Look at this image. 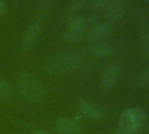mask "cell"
Masks as SVG:
<instances>
[{
	"label": "cell",
	"mask_w": 149,
	"mask_h": 134,
	"mask_svg": "<svg viewBox=\"0 0 149 134\" xmlns=\"http://www.w3.org/2000/svg\"><path fill=\"white\" fill-rule=\"evenodd\" d=\"M41 31L42 26L39 21H33L26 27L21 40V45L24 50H30L36 44Z\"/></svg>",
	"instance_id": "4"
},
{
	"label": "cell",
	"mask_w": 149,
	"mask_h": 134,
	"mask_svg": "<svg viewBox=\"0 0 149 134\" xmlns=\"http://www.w3.org/2000/svg\"><path fill=\"white\" fill-rule=\"evenodd\" d=\"M32 134H51V133L45 130H37V131H33Z\"/></svg>",
	"instance_id": "19"
},
{
	"label": "cell",
	"mask_w": 149,
	"mask_h": 134,
	"mask_svg": "<svg viewBox=\"0 0 149 134\" xmlns=\"http://www.w3.org/2000/svg\"><path fill=\"white\" fill-rule=\"evenodd\" d=\"M82 57L76 51H63L54 54L45 65L46 71L53 76H61L78 69L82 66Z\"/></svg>",
	"instance_id": "1"
},
{
	"label": "cell",
	"mask_w": 149,
	"mask_h": 134,
	"mask_svg": "<svg viewBox=\"0 0 149 134\" xmlns=\"http://www.w3.org/2000/svg\"><path fill=\"white\" fill-rule=\"evenodd\" d=\"M89 0H73L72 2H70L66 9L65 12L67 14L73 16V15H76L77 12H78L79 11H81L88 3Z\"/></svg>",
	"instance_id": "12"
},
{
	"label": "cell",
	"mask_w": 149,
	"mask_h": 134,
	"mask_svg": "<svg viewBox=\"0 0 149 134\" xmlns=\"http://www.w3.org/2000/svg\"><path fill=\"white\" fill-rule=\"evenodd\" d=\"M141 47L144 56L147 60H149V34L148 33L143 36L141 40Z\"/></svg>",
	"instance_id": "16"
},
{
	"label": "cell",
	"mask_w": 149,
	"mask_h": 134,
	"mask_svg": "<svg viewBox=\"0 0 149 134\" xmlns=\"http://www.w3.org/2000/svg\"><path fill=\"white\" fill-rule=\"evenodd\" d=\"M112 31V27L109 23H100L94 26L85 35L86 40L89 42H97L108 35Z\"/></svg>",
	"instance_id": "7"
},
{
	"label": "cell",
	"mask_w": 149,
	"mask_h": 134,
	"mask_svg": "<svg viewBox=\"0 0 149 134\" xmlns=\"http://www.w3.org/2000/svg\"><path fill=\"white\" fill-rule=\"evenodd\" d=\"M8 11V6L5 0H0V16L5 15Z\"/></svg>",
	"instance_id": "17"
},
{
	"label": "cell",
	"mask_w": 149,
	"mask_h": 134,
	"mask_svg": "<svg viewBox=\"0 0 149 134\" xmlns=\"http://www.w3.org/2000/svg\"><path fill=\"white\" fill-rule=\"evenodd\" d=\"M145 77H146V81L149 83V72L146 73V76H145Z\"/></svg>",
	"instance_id": "20"
},
{
	"label": "cell",
	"mask_w": 149,
	"mask_h": 134,
	"mask_svg": "<svg viewBox=\"0 0 149 134\" xmlns=\"http://www.w3.org/2000/svg\"><path fill=\"white\" fill-rule=\"evenodd\" d=\"M55 128L61 134H80L81 126L73 119L61 117L55 121Z\"/></svg>",
	"instance_id": "6"
},
{
	"label": "cell",
	"mask_w": 149,
	"mask_h": 134,
	"mask_svg": "<svg viewBox=\"0 0 149 134\" xmlns=\"http://www.w3.org/2000/svg\"><path fill=\"white\" fill-rule=\"evenodd\" d=\"M17 88L20 96L31 103L40 101L46 92L45 86L41 81L29 72H23L19 76Z\"/></svg>",
	"instance_id": "3"
},
{
	"label": "cell",
	"mask_w": 149,
	"mask_h": 134,
	"mask_svg": "<svg viewBox=\"0 0 149 134\" xmlns=\"http://www.w3.org/2000/svg\"><path fill=\"white\" fill-rule=\"evenodd\" d=\"M17 134H20V133H17Z\"/></svg>",
	"instance_id": "22"
},
{
	"label": "cell",
	"mask_w": 149,
	"mask_h": 134,
	"mask_svg": "<svg viewBox=\"0 0 149 134\" xmlns=\"http://www.w3.org/2000/svg\"><path fill=\"white\" fill-rule=\"evenodd\" d=\"M84 37V33H77V32H70L68 31L65 33L62 37V42L65 44H74L82 40V39Z\"/></svg>",
	"instance_id": "13"
},
{
	"label": "cell",
	"mask_w": 149,
	"mask_h": 134,
	"mask_svg": "<svg viewBox=\"0 0 149 134\" xmlns=\"http://www.w3.org/2000/svg\"><path fill=\"white\" fill-rule=\"evenodd\" d=\"M97 19V16H96L94 13H91V14H90V15L85 19V22H86V24L88 23V24H90V25H93V26H94L97 25V24H96Z\"/></svg>",
	"instance_id": "18"
},
{
	"label": "cell",
	"mask_w": 149,
	"mask_h": 134,
	"mask_svg": "<svg viewBox=\"0 0 149 134\" xmlns=\"http://www.w3.org/2000/svg\"><path fill=\"white\" fill-rule=\"evenodd\" d=\"M126 4L124 0H113L112 4L105 11V18L111 21H119L125 14Z\"/></svg>",
	"instance_id": "8"
},
{
	"label": "cell",
	"mask_w": 149,
	"mask_h": 134,
	"mask_svg": "<svg viewBox=\"0 0 149 134\" xmlns=\"http://www.w3.org/2000/svg\"><path fill=\"white\" fill-rule=\"evenodd\" d=\"M146 114L140 107L127 108L121 112L112 134H138L146 125Z\"/></svg>",
	"instance_id": "2"
},
{
	"label": "cell",
	"mask_w": 149,
	"mask_h": 134,
	"mask_svg": "<svg viewBox=\"0 0 149 134\" xmlns=\"http://www.w3.org/2000/svg\"><path fill=\"white\" fill-rule=\"evenodd\" d=\"M11 91V87L8 82L0 76V100L6 98Z\"/></svg>",
	"instance_id": "14"
},
{
	"label": "cell",
	"mask_w": 149,
	"mask_h": 134,
	"mask_svg": "<svg viewBox=\"0 0 149 134\" xmlns=\"http://www.w3.org/2000/svg\"><path fill=\"white\" fill-rule=\"evenodd\" d=\"M79 109L83 115L89 119L97 120L102 117L101 109L92 102L87 100H81L79 102Z\"/></svg>",
	"instance_id": "9"
},
{
	"label": "cell",
	"mask_w": 149,
	"mask_h": 134,
	"mask_svg": "<svg viewBox=\"0 0 149 134\" xmlns=\"http://www.w3.org/2000/svg\"><path fill=\"white\" fill-rule=\"evenodd\" d=\"M121 75L120 69L116 65H109L101 76V84L104 89H111L118 83Z\"/></svg>",
	"instance_id": "5"
},
{
	"label": "cell",
	"mask_w": 149,
	"mask_h": 134,
	"mask_svg": "<svg viewBox=\"0 0 149 134\" xmlns=\"http://www.w3.org/2000/svg\"><path fill=\"white\" fill-rule=\"evenodd\" d=\"M91 53L98 58H105L111 56L114 52V47L107 42L97 41L91 47Z\"/></svg>",
	"instance_id": "10"
},
{
	"label": "cell",
	"mask_w": 149,
	"mask_h": 134,
	"mask_svg": "<svg viewBox=\"0 0 149 134\" xmlns=\"http://www.w3.org/2000/svg\"><path fill=\"white\" fill-rule=\"evenodd\" d=\"M144 1H145L146 3H147V4H149V0H144Z\"/></svg>",
	"instance_id": "21"
},
{
	"label": "cell",
	"mask_w": 149,
	"mask_h": 134,
	"mask_svg": "<svg viewBox=\"0 0 149 134\" xmlns=\"http://www.w3.org/2000/svg\"><path fill=\"white\" fill-rule=\"evenodd\" d=\"M113 0H92V6L97 10H104L106 11L110 6L112 4Z\"/></svg>",
	"instance_id": "15"
},
{
	"label": "cell",
	"mask_w": 149,
	"mask_h": 134,
	"mask_svg": "<svg viewBox=\"0 0 149 134\" xmlns=\"http://www.w3.org/2000/svg\"><path fill=\"white\" fill-rule=\"evenodd\" d=\"M86 22L85 19L77 16L73 15L70 16L69 19L67 21V29L70 32H77V33H84V30L86 28Z\"/></svg>",
	"instance_id": "11"
}]
</instances>
